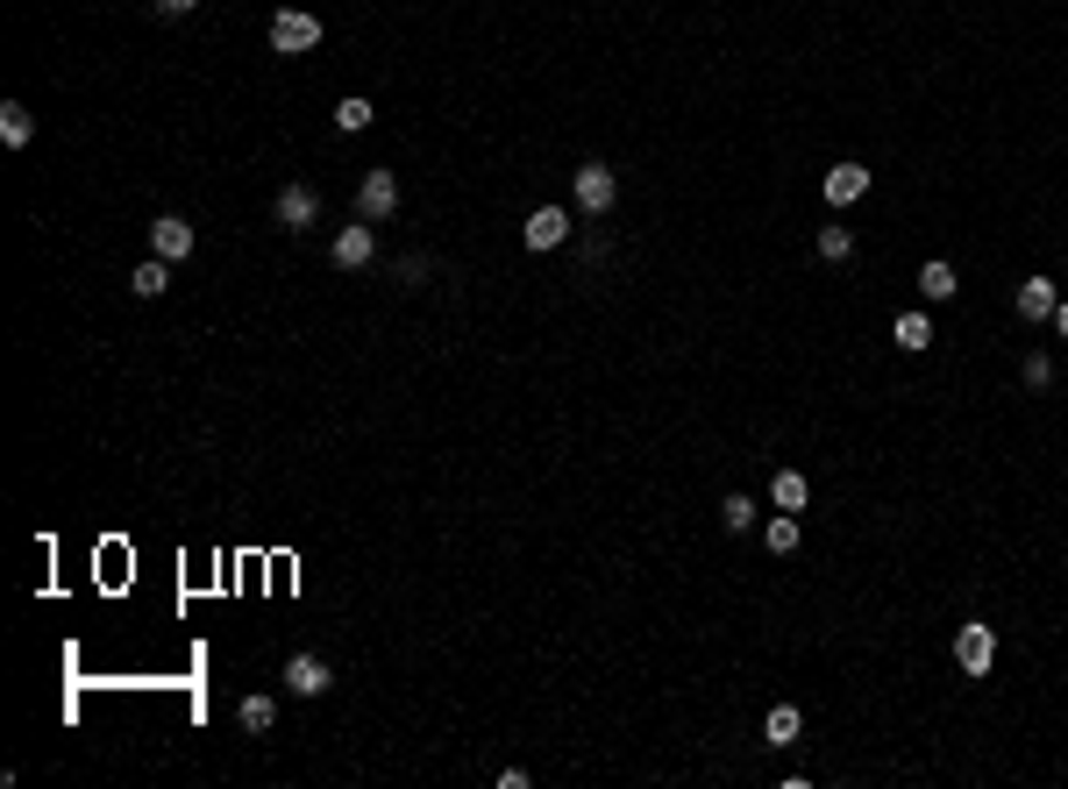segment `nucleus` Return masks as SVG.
<instances>
[{"label": "nucleus", "instance_id": "obj_21", "mask_svg": "<svg viewBox=\"0 0 1068 789\" xmlns=\"http://www.w3.org/2000/svg\"><path fill=\"white\" fill-rule=\"evenodd\" d=\"M371 114H378V108H371V100H356V93H350V100H342V108H335V129H342V135H356V129H371Z\"/></svg>", "mask_w": 1068, "mask_h": 789}, {"label": "nucleus", "instance_id": "obj_19", "mask_svg": "<svg viewBox=\"0 0 1068 789\" xmlns=\"http://www.w3.org/2000/svg\"><path fill=\"white\" fill-rule=\"evenodd\" d=\"M812 249H819L826 264H848V256H855V235H848V227L834 221V227H819V242H812Z\"/></svg>", "mask_w": 1068, "mask_h": 789}, {"label": "nucleus", "instance_id": "obj_22", "mask_svg": "<svg viewBox=\"0 0 1068 789\" xmlns=\"http://www.w3.org/2000/svg\"><path fill=\"white\" fill-rule=\"evenodd\" d=\"M741 526H756V505L734 491V498H727V534H741Z\"/></svg>", "mask_w": 1068, "mask_h": 789}, {"label": "nucleus", "instance_id": "obj_2", "mask_svg": "<svg viewBox=\"0 0 1068 789\" xmlns=\"http://www.w3.org/2000/svg\"><path fill=\"white\" fill-rule=\"evenodd\" d=\"M955 669L961 676H990L998 669V633L990 626H955Z\"/></svg>", "mask_w": 1068, "mask_h": 789}, {"label": "nucleus", "instance_id": "obj_11", "mask_svg": "<svg viewBox=\"0 0 1068 789\" xmlns=\"http://www.w3.org/2000/svg\"><path fill=\"white\" fill-rule=\"evenodd\" d=\"M1055 307H1061V299H1055V278H1026V285H1019V321H1055Z\"/></svg>", "mask_w": 1068, "mask_h": 789}, {"label": "nucleus", "instance_id": "obj_12", "mask_svg": "<svg viewBox=\"0 0 1068 789\" xmlns=\"http://www.w3.org/2000/svg\"><path fill=\"white\" fill-rule=\"evenodd\" d=\"M770 498H777V512H805L812 505V484L799 477V469H777V477H770Z\"/></svg>", "mask_w": 1068, "mask_h": 789}, {"label": "nucleus", "instance_id": "obj_26", "mask_svg": "<svg viewBox=\"0 0 1068 789\" xmlns=\"http://www.w3.org/2000/svg\"><path fill=\"white\" fill-rule=\"evenodd\" d=\"M1055 327H1061V342H1068V307H1055Z\"/></svg>", "mask_w": 1068, "mask_h": 789}, {"label": "nucleus", "instance_id": "obj_13", "mask_svg": "<svg viewBox=\"0 0 1068 789\" xmlns=\"http://www.w3.org/2000/svg\"><path fill=\"white\" fill-rule=\"evenodd\" d=\"M799 733H805L799 704H777L770 719H762V740H770V747H799Z\"/></svg>", "mask_w": 1068, "mask_h": 789}, {"label": "nucleus", "instance_id": "obj_17", "mask_svg": "<svg viewBox=\"0 0 1068 789\" xmlns=\"http://www.w3.org/2000/svg\"><path fill=\"white\" fill-rule=\"evenodd\" d=\"M920 292H926V299H955V292H961V278H955V264H940V256H934V264H926V270H920Z\"/></svg>", "mask_w": 1068, "mask_h": 789}, {"label": "nucleus", "instance_id": "obj_15", "mask_svg": "<svg viewBox=\"0 0 1068 789\" xmlns=\"http://www.w3.org/2000/svg\"><path fill=\"white\" fill-rule=\"evenodd\" d=\"M891 342L905 348V356H920V348H934V321H926V313H898Z\"/></svg>", "mask_w": 1068, "mask_h": 789}, {"label": "nucleus", "instance_id": "obj_6", "mask_svg": "<svg viewBox=\"0 0 1068 789\" xmlns=\"http://www.w3.org/2000/svg\"><path fill=\"white\" fill-rule=\"evenodd\" d=\"M520 242H528V249H555V242H570V214H563V207H535L528 227H520Z\"/></svg>", "mask_w": 1068, "mask_h": 789}, {"label": "nucleus", "instance_id": "obj_24", "mask_svg": "<svg viewBox=\"0 0 1068 789\" xmlns=\"http://www.w3.org/2000/svg\"><path fill=\"white\" fill-rule=\"evenodd\" d=\"M393 278H399V285H420V278H428V256H406V264L393 270Z\"/></svg>", "mask_w": 1068, "mask_h": 789}, {"label": "nucleus", "instance_id": "obj_25", "mask_svg": "<svg viewBox=\"0 0 1068 789\" xmlns=\"http://www.w3.org/2000/svg\"><path fill=\"white\" fill-rule=\"evenodd\" d=\"M200 0H157V14H192Z\"/></svg>", "mask_w": 1068, "mask_h": 789}, {"label": "nucleus", "instance_id": "obj_14", "mask_svg": "<svg viewBox=\"0 0 1068 789\" xmlns=\"http://www.w3.org/2000/svg\"><path fill=\"white\" fill-rule=\"evenodd\" d=\"M129 292H135V299H164V292H172V264H164V256H150V264H135Z\"/></svg>", "mask_w": 1068, "mask_h": 789}, {"label": "nucleus", "instance_id": "obj_7", "mask_svg": "<svg viewBox=\"0 0 1068 789\" xmlns=\"http://www.w3.org/2000/svg\"><path fill=\"white\" fill-rule=\"evenodd\" d=\"M150 249H157L164 264H178V256H192V221H178V214H157V227H150Z\"/></svg>", "mask_w": 1068, "mask_h": 789}, {"label": "nucleus", "instance_id": "obj_3", "mask_svg": "<svg viewBox=\"0 0 1068 789\" xmlns=\"http://www.w3.org/2000/svg\"><path fill=\"white\" fill-rule=\"evenodd\" d=\"M577 207L584 214H613V200H620V178H613V164H577Z\"/></svg>", "mask_w": 1068, "mask_h": 789}, {"label": "nucleus", "instance_id": "obj_9", "mask_svg": "<svg viewBox=\"0 0 1068 789\" xmlns=\"http://www.w3.org/2000/svg\"><path fill=\"white\" fill-rule=\"evenodd\" d=\"M819 192H826L834 207H855V200L869 192V171H862V164H834V171L819 178Z\"/></svg>", "mask_w": 1068, "mask_h": 789}, {"label": "nucleus", "instance_id": "obj_1", "mask_svg": "<svg viewBox=\"0 0 1068 789\" xmlns=\"http://www.w3.org/2000/svg\"><path fill=\"white\" fill-rule=\"evenodd\" d=\"M321 43V22H313L307 8H278L271 14V51L278 57H299V51H313Z\"/></svg>", "mask_w": 1068, "mask_h": 789}, {"label": "nucleus", "instance_id": "obj_5", "mask_svg": "<svg viewBox=\"0 0 1068 789\" xmlns=\"http://www.w3.org/2000/svg\"><path fill=\"white\" fill-rule=\"evenodd\" d=\"M328 682H335V676H328L321 655H293V662H285V690H293V697H328Z\"/></svg>", "mask_w": 1068, "mask_h": 789}, {"label": "nucleus", "instance_id": "obj_4", "mask_svg": "<svg viewBox=\"0 0 1068 789\" xmlns=\"http://www.w3.org/2000/svg\"><path fill=\"white\" fill-rule=\"evenodd\" d=\"M399 207V178L393 171H364V186H356V214L364 221H385Z\"/></svg>", "mask_w": 1068, "mask_h": 789}, {"label": "nucleus", "instance_id": "obj_10", "mask_svg": "<svg viewBox=\"0 0 1068 789\" xmlns=\"http://www.w3.org/2000/svg\"><path fill=\"white\" fill-rule=\"evenodd\" d=\"M371 256H378V235H371V221H356V227H342V235H335V264H342V270H364Z\"/></svg>", "mask_w": 1068, "mask_h": 789}, {"label": "nucleus", "instance_id": "obj_8", "mask_svg": "<svg viewBox=\"0 0 1068 789\" xmlns=\"http://www.w3.org/2000/svg\"><path fill=\"white\" fill-rule=\"evenodd\" d=\"M321 221V192L313 186H285L278 192V227H313Z\"/></svg>", "mask_w": 1068, "mask_h": 789}, {"label": "nucleus", "instance_id": "obj_18", "mask_svg": "<svg viewBox=\"0 0 1068 789\" xmlns=\"http://www.w3.org/2000/svg\"><path fill=\"white\" fill-rule=\"evenodd\" d=\"M762 541H770V555H799V520H791V512H777V520L770 526H762Z\"/></svg>", "mask_w": 1068, "mask_h": 789}, {"label": "nucleus", "instance_id": "obj_20", "mask_svg": "<svg viewBox=\"0 0 1068 789\" xmlns=\"http://www.w3.org/2000/svg\"><path fill=\"white\" fill-rule=\"evenodd\" d=\"M235 719H243V733H271L278 704H271V697H243V704H235Z\"/></svg>", "mask_w": 1068, "mask_h": 789}, {"label": "nucleus", "instance_id": "obj_16", "mask_svg": "<svg viewBox=\"0 0 1068 789\" xmlns=\"http://www.w3.org/2000/svg\"><path fill=\"white\" fill-rule=\"evenodd\" d=\"M29 135H36V114H29L22 100H8V108H0V143H8V149H22Z\"/></svg>", "mask_w": 1068, "mask_h": 789}, {"label": "nucleus", "instance_id": "obj_23", "mask_svg": "<svg viewBox=\"0 0 1068 789\" xmlns=\"http://www.w3.org/2000/svg\"><path fill=\"white\" fill-rule=\"evenodd\" d=\"M1026 385H1033V391H1047V385H1055V363L1033 356V363H1026Z\"/></svg>", "mask_w": 1068, "mask_h": 789}]
</instances>
